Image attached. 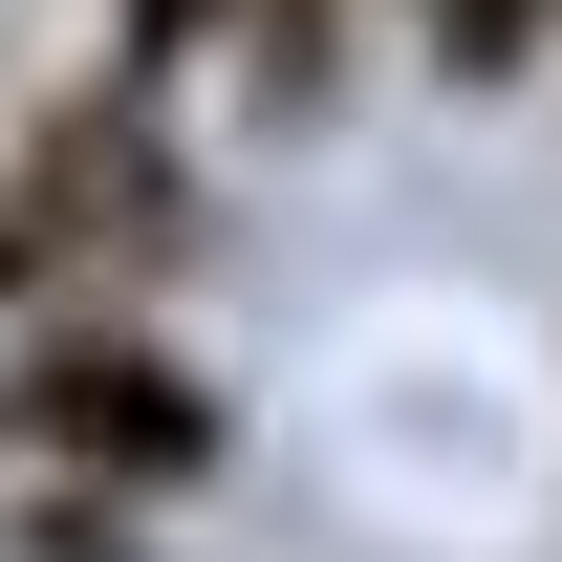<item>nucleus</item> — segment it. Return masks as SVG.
Returning a JSON list of instances; mask_svg holds the SVG:
<instances>
[{"instance_id": "obj_1", "label": "nucleus", "mask_w": 562, "mask_h": 562, "mask_svg": "<svg viewBox=\"0 0 562 562\" xmlns=\"http://www.w3.org/2000/svg\"><path fill=\"white\" fill-rule=\"evenodd\" d=\"M0 454L66 476V497H195L216 476V390L151 347V325L87 303V325H22V347H0Z\"/></svg>"}, {"instance_id": "obj_2", "label": "nucleus", "mask_w": 562, "mask_h": 562, "mask_svg": "<svg viewBox=\"0 0 562 562\" xmlns=\"http://www.w3.org/2000/svg\"><path fill=\"white\" fill-rule=\"evenodd\" d=\"M22 216H44V281H66V325L109 303V281H151L173 238H195V195H173V151H151V66L66 87V109L22 131Z\"/></svg>"}, {"instance_id": "obj_3", "label": "nucleus", "mask_w": 562, "mask_h": 562, "mask_svg": "<svg viewBox=\"0 0 562 562\" xmlns=\"http://www.w3.org/2000/svg\"><path fill=\"white\" fill-rule=\"evenodd\" d=\"M238 87H260V109H325V87H347V0H260V22H238Z\"/></svg>"}, {"instance_id": "obj_4", "label": "nucleus", "mask_w": 562, "mask_h": 562, "mask_svg": "<svg viewBox=\"0 0 562 562\" xmlns=\"http://www.w3.org/2000/svg\"><path fill=\"white\" fill-rule=\"evenodd\" d=\"M541 44H562V0H432V66L454 87H519Z\"/></svg>"}, {"instance_id": "obj_5", "label": "nucleus", "mask_w": 562, "mask_h": 562, "mask_svg": "<svg viewBox=\"0 0 562 562\" xmlns=\"http://www.w3.org/2000/svg\"><path fill=\"white\" fill-rule=\"evenodd\" d=\"M238 22H260V0H109V44H131V66H195V44H238Z\"/></svg>"}]
</instances>
